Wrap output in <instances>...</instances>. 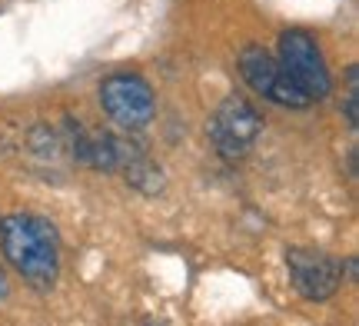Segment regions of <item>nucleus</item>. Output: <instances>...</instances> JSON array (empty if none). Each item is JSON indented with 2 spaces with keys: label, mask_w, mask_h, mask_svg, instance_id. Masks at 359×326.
I'll use <instances>...</instances> for the list:
<instances>
[{
  "label": "nucleus",
  "mask_w": 359,
  "mask_h": 326,
  "mask_svg": "<svg viewBox=\"0 0 359 326\" xmlns=\"http://www.w3.org/2000/svg\"><path fill=\"white\" fill-rule=\"evenodd\" d=\"M286 266H290V280H293L296 293L306 300H330L343 283V260L320 253V250H286Z\"/></svg>",
  "instance_id": "423d86ee"
},
{
  "label": "nucleus",
  "mask_w": 359,
  "mask_h": 326,
  "mask_svg": "<svg viewBox=\"0 0 359 326\" xmlns=\"http://www.w3.org/2000/svg\"><path fill=\"white\" fill-rule=\"evenodd\" d=\"M263 133V117L243 97H226L206 120V137L223 160H243Z\"/></svg>",
  "instance_id": "f03ea898"
},
{
  "label": "nucleus",
  "mask_w": 359,
  "mask_h": 326,
  "mask_svg": "<svg viewBox=\"0 0 359 326\" xmlns=\"http://www.w3.org/2000/svg\"><path fill=\"white\" fill-rule=\"evenodd\" d=\"M346 83H349V93H346V123H349V130H359V70H356V67H349Z\"/></svg>",
  "instance_id": "0eeeda50"
},
{
  "label": "nucleus",
  "mask_w": 359,
  "mask_h": 326,
  "mask_svg": "<svg viewBox=\"0 0 359 326\" xmlns=\"http://www.w3.org/2000/svg\"><path fill=\"white\" fill-rule=\"evenodd\" d=\"M0 247L11 266L24 276L34 290H50L60 273V240L50 220L11 213L0 220Z\"/></svg>",
  "instance_id": "f257e3e1"
},
{
  "label": "nucleus",
  "mask_w": 359,
  "mask_h": 326,
  "mask_svg": "<svg viewBox=\"0 0 359 326\" xmlns=\"http://www.w3.org/2000/svg\"><path fill=\"white\" fill-rule=\"evenodd\" d=\"M276 64L283 67V74L293 80L309 100H323L326 93L333 90V80H330L326 60L320 53V43L309 37L306 30H286V34H280Z\"/></svg>",
  "instance_id": "7ed1b4c3"
},
{
  "label": "nucleus",
  "mask_w": 359,
  "mask_h": 326,
  "mask_svg": "<svg viewBox=\"0 0 359 326\" xmlns=\"http://www.w3.org/2000/svg\"><path fill=\"white\" fill-rule=\"evenodd\" d=\"M240 74H243V80L259 97H266L273 104L293 107V110H306V107L313 104L306 93L283 74V67L276 64V57H269L257 43L243 47V53H240Z\"/></svg>",
  "instance_id": "39448f33"
},
{
  "label": "nucleus",
  "mask_w": 359,
  "mask_h": 326,
  "mask_svg": "<svg viewBox=\"0 0 359 326\" xmlns=\"http://www.w3.org/2000/svg\"><path fill=\"white\" fill-rule=\"evenodd\" d=\"M7 293H11V283H7V276H4V270H0V303L7 300Z\"/></svg>",
  "instance_id": "6e6552de"
},
{
  "label": "nucleus",
  "mask_w": 359,
  "mask_h": 326,
  "mask_svg": "<svg viewBox=\"0 0 359 326\" xmlns=\"http://www.w3.org/2000/svg\"><path fill=\"white\" fill-rule=\"evenodd\" d=\"M103 114L123 130H140L156 114V100L150 83L137 74H114L100 83Z\"/></svg>",
  "instance_id": "20e7f679"
}]
</instances>
